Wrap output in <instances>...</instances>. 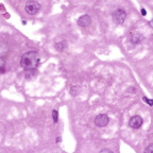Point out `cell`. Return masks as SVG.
Wrapping results in <instances>:
<instances>
[{"instance_id":"cell-17","label":"cell","mask_w":153,"mask_h":153,"mask_svg":"<svg viewBox=\"0 0 153 153\" xmlns=\"http://www.w3.org/2000/svg\"><path fill=\"white\" fill-rule=\"evenodd\" d=\"M4 71H6V69L4 68H0V72H1V73H3Z\"/></svg>"},{"instance_id":"cell-10","label":"cell","mask_w":153,"mask_h":153,"mask_svg":"<svg viewBox=\"0 0 153 153\" xmlns=\"http://www.w3.org/2000/svg\"><path fill=\"white\" fill-rule=\"evenodd\" d=\"M52 118H53L54 122H57V120H59V114H57V110H53V111H52Z\"/></svg>"},{"instance_id":"cell-7","label":"cell","mask_w":153,"mask_h":153,"mask_svg":"<svg viewBox=\"0 0 153 153\" xmlns=\"http://www.w3.org/2000/svg\"><path fill=\"white\" fill-rule=\"evenodd\" d=\"M9 53V46L6 45V43L0 42V57L4 59Z\"/></svg>"},{"instance_id":"cell-12","label":"cell","mask_w":153,"mask_h":153,"mask_svg":"<svg viewBox=\"0 0 153 153\" xmlns=\"http://www.w3.org/2000/svg\"><path fill=\"white\" fill-rule=\"evenodd\" d=\"M70 94H71L72 96H77V94H78V87L72 86L71 89H70Z\"/></svg>"},{"instance_id":"cell-16","label":"cell","mask_w":153,"mask_h":153,"mask_svg":"<svg viewBox=\"0 0 153 153\" xmlns=\"http://www.w3.org/2000/svg\"><path fill=\"white\" fill-rule=\"evenodd\" d=\"M141 14H143V15H146V14H147V12H146V10H144V9H141Z\"/></svg>"},{"instance_id":"cell-1","label":"cell","mask_w":153,"mask_h":153,"mask_svg":"<svg viewBox=\"0 0 153 153\" xmlns=\"http://www.w3.org/2000/svg\"><path fill=\"white\" fill-rule=\"evenodd\" d=\"M39 62V57L36 51H29L21 57L20 65L26 71L35 70Z\"/></svg>"},{"instance_id":"cell-3","label":"cell","mask_w":153,"mask_h":153,"mask_svg":"<svg viewBox=\"0 0 153 153\" xmlns=\"http://www.w3.org/2000/svg\"><path fill=\"white\" fill-rule=\"evenodd\" d=\"M39 10H41V4L37 1L31 0V1H28L26 3V12L30 15H35Z\"/></svg>"},{"instance_id":"cell-13","label":"cell","mask_w":153,"mask_h":153,"mask_svg":"<svg viewBox=\"0 0 153 153\" xmlns=\"http://www.w3.org/2000/svg\"><path fill=\"white\" fill-rule=\"evenodd\" d=\"M143 100H144L145 102H147V104H149V105H153V100L148 99L147 97H144V98H143Z\"/></svg>"},{"instance_id":"cell-2","label":"cell","mask_w":153,"mask_h":153,"mask_svg":"<svg viewBox=\"0 0 153 153\" xmlns=\"http://www.w3.org/2000/svg\"><path fill=\"white\" fill-rule=\"evenodd\" d=\"M112 18H113V20L116 24H121L124 22L126 18V13L124 10L122 9H117L116 11L113 12L112 14Z\"/></svg>"},{"instance_id":"cell-11","label":"cell","mask_w":153,"mask_h":153,"mask_svg":"<svg viewBox=\"0 0 153 153\" xmlns=\"http://www.w3.org/2000/svg\"><path fill=\"white\" fill-rule=\"evenodd\" d=\"M144 153H153V144L149 145V146H148V147L145 149Z\"/></svg>"},{"instance_id":"cell-6","label":"cell","mask_w":153,"mask_h":153,"mask_svg":"<svg viewBox=\"0 0 153 153\" xmlns=\"http://www.w3.org/2000/svg\"><path fill=\"white\" fill-rule=\"evenodd\" d=\"M90 22H92V19L88 15H82L78 19V24L80 27H87L90 24Z\"/></svg>"},{"instance_id":"cell-8","label":"cell","mask_w":153,"mask_h":153,"mask_svg":"<svg viewBox=\"0 0 153 153\" xmlns=\"http://www.w3.org/2000/svg\"><path fill=\"white\" fill-rule=\"evenodd\" d=\"M143 41H144V36L141 35L140 33H133L132 36H131V42H132L134 45L140 44Z\"/></svg>"},{"instance_id":"cell-14","label":"cell","mask_w":153,"mask_h":153,"mask_svg":"<svg viewBox=\"0 0 153 153\" xmlns=\"http://www.w3.org/2000/svg\"><path fill=\"white\" fill-rule=\"evenodd\" d=\"M4 66H6V61H4V59L0 57V68H4Z\"/></svg>"},{"instance_id":"cell-9","label":"cell","mask_w":153,"mask_h":153,"mask_svg":"<svg viewBox=\"0 0 153 153\" xmlns=\"http://www.w3.org/2000/svg\"><path fill=\"white\" fill-rule=\"evenodd\" d=\"M66 42H61V43H55V49H57V51H63V49L65 48V46H66V44H65Z\"/></svg>"},{"instance_id":"cell-15","label":"cell","mask_w":153,"mask_h":153,"mask_svg":"<svg viewBox=\"0 0 153 153\" xmlns=\"http://www.w3.org/2000/svg\"><path fill=\"white\" fill-rule=\"evenodd\" d=\"M100 153H113V151H111L110 149H103L100 151Z\"/></svg>"},{"instance_id":"cell-4","label":"cell","mask_w":153,"mask_h":153,"mask_svg":"<svg viewBox=\"0 0 153 153\" xmlns=\"http://www.w3.org/2000/svg\"><path fill=\"white\" fill-rule=\"evenodd\" d=\"M108 121H110V118H108V115L105 114H100L98 116H96V118H95V124L97 126H100V128L108 126Z\"/></svg>"},{"instance_id":"cell-5","label":"cell","mask_w":153,"mask_h":153,"mask_svg":"<svg viewBox=\"0 0 153 153\" xmlns=\"http://www.w3.org/2000/svg\"><path fill=\"white\" fill-rule=\"evenodd\" d=\"M143 122H144L143 118H141L140 116L136 115V116H133V117L130 119L129 126H131L132 129H139V128L143 126Z\"/></svg>"}]
</instances>
